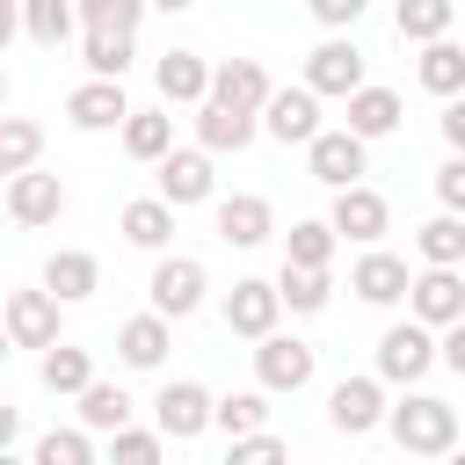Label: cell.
I'll return each mask as SVG.
<instances>
[{"label": "cell", "mask_w": 465, "mask_h": 465, "mask_svg": "<svg viewBox=\"0 0 465 465\" xmlns=\"http://www.w3.org/2000/svg\"><path fill=\"white\" fill-rule=\"evenodd\" d=\"M385 429H392V443H400L407 458H443V450H458V407L436 400V392H407V400L385 414Z\"/></svg>", "instance_id": "1"}, {"label": "cell", "mask_w": 465, "mask_h": 465, "mask_svg": "<svg viewBox=\"0 0 465 465\" xmlns=\"http://www.w3.org/2000/svg\"><path fill=\"white\" fill-rule=\"evenodd\" d=\"M436 363H443V327L400 320V327L378 334V378H385V385H421Z\"/></svg>", "instance_id": "2"}, {"label": "cell", "mask_w": 465, "mask_h": 465, "mask_svg": "<svg viewBox=\"0 0 465 465\" xmlns=\"http://www.w3.org/2000/svg\"><path fill=\"white\" fill-rule=\"evenodd\" d=\"M153 421L167 429V443H196L203 429H218V400L196 385V378H167L153 392Z\"/></svg>", "instance_id": "3"}, {"label": "cell", "mask_w": 465, "mask_h": 465, "mask_svg": "<svg viewBox=\"0 0 465 465\" xmlns=\"http://www.w3.org/2000/svg\"><path fill=\"white\" fill-rule=\"evenodd\" d=\"M305 87H320V94L349 102V94L363 87V51H356V36L327 29V36H320V44L305 51Z\"/></svg>", "instance_id": "4"}, {"label": "cell", "mask_w": 465, "mask_h": 465, "mask_svg": "<svg viewBox=\"0 0 465 465\" xmlns=\"http://www.w3.org/2000/svg\"><path fill=\"white\" fill-rule=\"evenodd\" d=\"M305 167H312V182H327V189H349V182H363L371 174V138L363 131H320L312 145H305Z\"/></svg>", "instance_id": "5"}, {"label": "cell", "mask_w": 465, "mask_h": 465, "mask_svg": "<svg viewBox=\"0 0 465 465\" xmlns=\"http://www.w3.org/2000/svg\"><path fill=\"white\" fill-rule=\"evenodd\" d=\"M312 371H320V349L312 341H298V334H262L254 341V378L269 392H305Z\"/></svg>", "instance_id": "6"}, {"label": "cell", "mask_w": 465, "mask_h": 465, "mask_svg": "<svg viewBox=\"0 0 465 465\" xmlns=\"http://www.w3.org/2000/svg\"><path fill=\"white\" fill-rule=\"evenodd\" d=\"M203 291H211V276H203V262H196V254H160V262H153L145 298H153L167 320H189V312L203 305Z\"/></svg>", "instance_id": "7"}, {"label": "cell", "mask_w": 465, "mask_h": 465, "mask_svg": "<svg viewBox=\"0 0 465 465\" xmlns=\"http://www.w3.org/2000/svg\"><path fill=\"white\" fill-rule=\"evenodd\" d=\"M276 312H283V283H269V276H240L225 291V334H240V341L276 334Z\"/></svg>", "instance_id": "8"}, {"label": "cell", "mask_w": 465, "mask_h": 465, "mask_svg": "<svg viewBox=\"0 0 465 465\" xmlns=\"http://www.w3.org/2000/svg\"><path fill=\"white\" fill-rule=\"evenodd\" d=\"M262 131L276 138V145H312L327 124H320V87H276L269 94V109H262Z\"/></svg>", "instance_id": "9"}, {"label": "cell", "mask_w": 465, "mask_h": 465, "mask_svg": "<svg viewBox=\"0 0 465 465\" xmlns=\"http://www.w3.org/2000/svg\"><path fill=\"white\" fill-rule=\"evenodd\" d=\"M407 312L429 320V327L465 320V276H458V262H429V269L407 283Z\"/></svg>", "instance_id": "10"}, {"label": "cell", "mask_w": 465, "mask_h": 465, "mask_svg": "<svg viewBox=\"0 0 465 465\" xmlns=\"http://www.w3.org/2000/svg\"><path fill=\"white\" fill-rule=\"evenodd\" d=\"M385 414H392V407H385V378H341V385L327 392V429H334V436H371Z\"/></svg>", "instance_id": "11"}, {"label": "cell", "mask_w": 465, "mask_h": 465, "mask_svg": "<svg viewBox=\"0 0 465 465\" xmlns=\"http://www.w3.org/2000/svg\"><path fill=\"white\" fill-rule=\"evenodd\" d=\"M124 116H131V102H124V80H109V73H87L65 94V124L73 131H124Z\"/></svg>", "instance_id": "12"}, {"label": "cell", "mask_w": 465, "mask_h": 465, "mask_svg": "<svg viewBox=\"0 0 465 465\" xmlns=\"http://www.w3.org/2000/svg\"><path fill=\"white\" fill-rule=\"evenodd\" d=\"M65 182L58 174H44V167H22V174H7V218L15 225H58L65 218Z\"/></svg>", "instance_id": "13"}, {"label": "cell", "mask_w": 465, "mask_h": 465, "mask_svg": "<svg viewBox=\"0 0 465 465\" xmlns=\"http://www.w3.org/2000/svg\"><path fill=\"white\" fill-rule=\"evenodd\" d=\"M58 291L36 283V291H7V341L15 349H51L58 341Z\"/></svg>", "instance_id": "14"}, {"label": "cell", "mask_w": 465, "mask_h": 465, "mask_svg": "<svg viewBox=\"0 0 465 465\" xmlns=\"http://www.w3.org/2000/svg\"><path fill=\"white\" fill-rule=\"evenodd\" d=\"M254 131H262V109L218 102V94H203V102H196V145H211V153H247V145H254Z\"/></svg>", "instance_id": "15"}, {"label": "cell", "mask_w": 465, "mask_h": 465, "mask_svg": "<svg viewBox=\"0 0 465 465\" xmlns=\"http://www.w3.org/2000/svg\"><path fill=\"white\" fill-rule=\"evenodd\" d=\"M334 232L341 240H356V247H378L385 240V225H392V203L378 196V189H363V182H349V189H334Z\"/></svg>", "instance_id": "16"}, {"label": "cell", "mask_w": 465, "mask_h": 465, "mask_svg": "<svg viewBox=\"0 0 465 465\" xmlns=\"http://www.w3.org/2000/svg\"><path fill=\"white\" fill-rule=\"evenodd\" d=\"M211 189H218V174H211V145H182V153L160 160V196H167L174 211L211 203Z\"/></svg>", "instance_id": "17"}, {"label": "cell", "mask_w": 465, "mask_h": 465, "mask_svg": "<svg viewBox=\"0 0 465 465\" xmlns=\"http://www.w3.org/2000/svg\"><path fill=\"white\" fill-rule=\"evenodd\" d=\"M153 87H160V102H167V109H174V102H182V109H196V102L211 94V65H203L196 51H182V44H174V51H160V58H153Z\"/></svg>", "instance_id": "18"}, {"label": "cell", "mask_w": 465, "mask_h": 465, "mask_svg": "<svg viewBox=\"0 0 465 465\" xmlns=\"http://www.w3.org/2000/svg\"><path fill=\"white\" fill-rule=\"evenodd\" d=\"M167 349H174V320H167L160 305L116 327V356H124L131 371H160V363H167Z\"/></svg>", "instance_id": "19"}, {"label": "cell", "mask_w": 465, "mask_h": 465, "mask_svg": "<svg viewBox=\"0 0 465 465\" xmlns=\"http://www.w3.org/2000/svg\"><path fill=\"white\" fill-rule=\"evenodd\" d=\"M407 283H414V276H407V262H400V254H385V247H371V254L349 269V291H356L363 305H400V298H407Z\"/></svg>", "instance_id": "20"}, {"label": "cell", "mask_w": 465, "mask_h": 465, "mask_svg": "<svg viewBox=\"0 0 465 465\" xmlns=\"http://www.w3.org/2000/svg\"><path fill=\"white\" fill-rule=\"evenodd\" d=\"M211 94L218 102H240V109H269L276 80L262 73V58H225V65H211Z\"/></svg>", "instance_id": "21"}, {"label": "cell", "mask_w": 465, "mask_h": 465, "mask_svg": "<svg viewBox=\"0 0 465 465\" xmlns=\"http://www.w3.org/2000/svg\"><path fill=\"white\" fill-rule=\"evenodd\" d=\"M116 225H124V240H131V247H145V254H160V247L174 240V203H167L160 189H153V196H131Z\"/></svg>", "instance_id": "22"}, {"label": "cell", "mask_w": 465, "mask_h": 465, "mask_svg": "<svg viewBox=\"0 0 465 465\" xmlns=\"http://www.w3.org/2000/svg\"><path fill=\"white\" fill-rule=\"evenodd\" d=\"M269 232H276L269 196H225V203H218V240H225V247H262Z\"/></svg>", "instance_id": "23"}, {"label": "cell", "mask_w": 465, "mask_h": 465, "mask_svg": "<svg viewBox=\"0 0 465 465\" xmlns=\"http://www.w3.org/2000/svg\"><path fill=\"white\" fill-rule=\"evenodd\" d=\"M44 283H51L65 305H80V298H94V291H102V262H94L87 247H58V254L44 262Z\"/></svg>", "instance_id": "24"}, {"label": "cell", "mask_w": 465, "mask_h": 465, "mask_svg": "<svg viewBox=\"0 0 465 465\" xmlns=\"http://www.w3.org/2000/svg\"><path fill=\"white\" fill-rule=\"evenodd\" d=\"M73 29H80V0H22V36L36 51H65Z\"/></svg>", "instance_id": "25"}, {"label": "cell", "mask_w": 465, "mask_h": 465, "mask_svg": "<svg viewBox=\"0 0 465 465\" xmlns=\"http://www.w3.org/2000/svg\"><path fill=\"white\" fill-rule=\"evenodd\" d=\"M414 80L429 87V94H465V44H450V36H436V44H421V58H414Z\"/></svg>", "instance_id": "26"}, {"label": "cell", "mask_w": 465, "mask_h": 465, "mask_svg": "<svg viewBox=\"0 0 465 465\" xmlns=\"http://www.w3.org/2000/svg\"><path fill=\"white\" fill-rule=\"evenodd\" d=\"M124 153L160 167V160L174 153V116H167V109H131V116H124Z\"/></svg>", "instance_id": "27"}, {"label": "cell", "mask_w": 465, "mask_h": 465, "mask_svg": "<svg viewBox=\"0 0 465 465\" xmlns=\"http://www.w3.org/2000/svg\"><path fill=\"white\" fill-rule=\"evenodd\" d=\"M450 22H458V0H392V29H400L407 44L450 36Z\"/></svg>", "instance_id": "28"}, {"label": "cell", "mask_w": 465, "mask_h": 465, "mask_svg": "<svg viewBox=\"0 0 465 465\" xmlns=\"http://www.w3.org/2000/svg\"><path fill=\"white\" fill-rule=\"evenodd\" d=\"M349 131H363V138H385V131H400V94L363 80V87L349 94Z\"/></svg>", "instance_id": "29"}, {"label": "cell", "mask_w": 465, "mask_h": 465, "mask_svg": "<svg viewBox=\"0 0 465 465\" xmlns=\"http://www.w3.org/2000/svg\"><path fill=\"white\" fill-rule=\"evenodd\" d=\"M334 218H298L291 232H283V262H298V269H327L334 262Z\"/></svg>", "instance_id": "30"}, {"label": "cell", "mask_w": 465, "mask_h": 465, "mask_svg": "<svg viewBox=\"0 0 465 465\" xmlns=\"http://www.w3.org/2000/svg\"><path fill=\"white\" fill-rule=\"evenodd\" d=\"M44 385L65 392V400H80V392L94 385V356L73 349V341H51V349H44Z\"/></svg>", "instance_id": "31"}, {"label": "cell", "mask_w": 465, "mask_h": 465, "mask_svg": "<svg viewBox=\"0 0 465 465\" xmlns=\"http://www.w3.org/2000/svg\"><path fill=\"white\" fill-rule=\"evenodd\" d=\"M414 254L421 262H465V211H436L414 225Z\"/></svg>", "instance_id": "32"}, {"label": "cell", "mask_w": 465, "mask_h": 465, "mask_svg": "<svg viewBox=\"0 0 465 465\" xmlns=\"http://www.w3.org/2000/svg\"><path fill=\"white\" fill-rule=\"evenodd\" d=\"M80 421H87L94 436H116V429L131 421V392H124V385H109V378H94V385L80 392Z\"/></svg>", "instance_id": "33"}, {"label": "cell", "mask_w": 465, "mask_h": 465, "mask_svg": "<svg viewBox=\"0 0 465 465\" xmlns=\"http://www.w3.org/2000/svg\"><path fill=\"white\" fill-rule=\"evenodd\" d=\"M80 58H87V73H109V80H124V73H131V58H138V36L87 29V36H80Z\"/></svg>", "instance_id": "34"}, {"label": "cell", "mask_w": 465, "mask_h": 465, "mask_svg": "<svg viewBox=\"0 0 465 465\" xmlns=\"http://www.w3.org/2000/svg\"><path fill=\"white\" fill-rule=\"evenodd\" d=\"M283 305L291 312H327V298H334V276L327 269H298V262H283Z\"/></svg>", "instance_id": "35"}, {"label": "cell", "mask_w": 465, "mask_h": 465, "mask_svg": "<svg viewBox=\"0 0 465 465\" xmlns=\"http://www.w3.org/2000/svg\"><path fill=\"white\" fill-rule=\"evenodd\" d=\"M36 153H44V124H29V116H7V124H0V174H22V167H36Z\"/></svg>", "instance_id": "36"}, {"label": "cell", "mask_w": 465, "mask_h": 465, "mask_svg": "<svg viewBox=\"0 0 465 465\" xmlns=\"http://www.w3.org/2000/svg\"><path fill=\"white\" fill-rule=\"evenodd\" d=\"M153 0H80V29H116V36H138Z\"/></svg>", "instance_id": "37"}, {"label": "cell", "mask_w": 465, "mask_h": 465, "mask_svg": "<svg viewBox=\"0 0 465 465\" xmlns=\"http://www.w3.org/2000/svg\"><path fill=\"white\" fill-rule=\"evenodd\" d=\"M218 429H225V436L269 429V385H262V392H225V400H218Z\"/></svg>", "instance_id": "38"}, {"label": "cell", "mask_w": 465, "mask_h": 465, "mask_svg": "<svg viewBox=\"0 0 465 465\" xmlns=\"http://www.w3.org/2000/svg\"><path fill=\"white\" fill-rule=\"evenodd\" d=\"M36 465H94V429L80 421V429H51L44 443H36Z\"/></svg>", "instance_id": "39"}, {"label": "cell", "mask_w": 465, "mask_h": 465, "mask_svg": "<svg viewBox=\"0 0 465 465\" xmlns=\"http://www.w3.org/2000/svg\"><path fill=\"white\" fill-rule=\"evenodd\" d=\"M160 450H167V429H131V421H124V429L109 436V458H116V465H160Z\"/></svg>", "instance_id": "40"}, {"label": "cell", "mask_w": 465, "mask_h": 465, "mask_svg": "<svg viewBox=\"0 0 465 465\" xmlns=\"http://www.w3.org/2000/svg\"><path fill=\"white\" fill-rule=\"evenodd\" d=\"M225 443H232V465H276V458H291V443H283V436H269V429L225 436Z\"/></svg>", "instance_id": "41"}, {"label": "cell", "mask_w": 465, "mask_h": 465, "mask_svg": "<svg viewBox=\"0 0 465 465\" xmlns=\"http://www.w3.org/2000/svg\"><path fill=\"white\" fill-rule=\"evenodd\" d=\"M436 203H443V211H465V153H450V160L436 167Z\"/></svg>", "instance_id": "42"}, {"label": "cell", "mask_w": 465, "mask_h": 465, "mask_svg": "<svg viewBox=\"0 0 465 465\" xmlns=\"http://www.w3.org/2000/svg\"><path fill=\"white\" fill-rule=\"evenodd\" d=\"M305 7H312V22H320V29H356L371 0H305Z\"/></svg>", "instance_id": "43"}, {"label": "cell", "mask_w": 465, "mask_h": 465, "mask_svg": "<svg viewBox=\"0 0 465 465\" xmlns=\"http://www.w3.org/2000/svg\"><path fill=\"white\" fill-rule=\"evenodd\" d=\"M436 124H443V145H450V153H465V94H450Z\"/></svg>", "instance_id": "44"}, {"label": "cell", "mask_w": 465, "mask_h": 465, "mask_svg": "<svg viewBox=\"0 0 465 465\" xmlns=\"http://www.w3.org/2000/svg\"><path fill=\"white\" fill-rule=\"evenodd\" d=\"M443 371H458V378H465V320H450V327H443Z\"/></svg>", "instance_id": "45"}, {"label": "cell", "mask_w": 465, "mask_h": 465, "mask_svg": "<svg viewBox=\"0 0 465 465\" xmlns=\"http://www.w3.org/2000/svg\"><path fill=\"white\" fill-rule=\"evenodd\" d=\"M153 7H160V15H182V7H196V0H153Z\"/></svg>", "instance_id": "46"}]
</instances>
